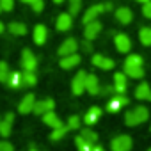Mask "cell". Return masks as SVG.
<instances>
[{
	"label": "cell",
	"instance_id": "obj_1",
	"mask_svg": "<svg viewBox=\"0 0 151 151\" xmlns=\"http://www.w3.org/2000/svg\"><path fill=\"white\" fill-rule=\"evenodd\" d=\"M149 119V110L146 107H135L132 110H128L124 114V123L128 126H137V124H142L144 121Z\"/></svg>",
	"mask_w": 151,
	"mask_h": 151
},
{
	"label": "cell",
	"instance_id": "obj_2",
	"mask_svg": "<svg viewBox=\"0 0 151 151\" xmlns=\"http://www.w3.org/2000/svg\"><path fill=\"white\" fill-rule=\"evenodd\" d=\"M132 146H133V140H132L130 135H117L110 142V149L112 151H130Z\"/></svg>",
	"mask_w": 151,
	"mask_h": 151
},
{
	"label": "cell",
	"instance_id": "obj_3",
	"mask_svg": "<svg viewBox=\"0 0 151 151\" xmlns=\"http://www.w3.org/2000/svg\"><path fill=\"white\" fill-rule=\"evenodd\" d=\"M86 80H87V73L86 71H78L75 75V78L71 82V91L75 96H80L86 91Z\"/></svg>",
	"mask_w": 151,
	"mask_h": 151
},
{
	"label": "cell",
	"instance_id": "obj_4",
	"mask_svg": "<svg viewBox=\"0 0 151 151\" xmlns=\"http://www.w3.org/2000/svg\"><path fill=\"white\" fill-rule=\"evenodd\" d=\"M78 50V41L75 37H68L66 41H62V45L59 46V55L60 57H68V55H73L77 53Z\"/></svg>",
	"mask_w": 151,
	"mask_h": 151
},
{
	"label": "cell",
	"instance_id": "obj_5",
	"mask_svg": "<svg viewBox=\"0 0 151 151\" xmlns=\"http://www.w3.org/2000/svg\"><path fill=\"white\" fill-rule=\"evenodd\" d=\"M22 66H23L25 71H34V69L37 68V57H36L29 48H25V50L22 52Z\"/></svg>",
	"mask_w": 151,
	"mask_h": 151
},
{
	"label": "cell",
	"instance_id": "obj_6",
	"mask_svg": "<svg viewBox=\"0 0 151 151\" xmlns=\"http://www.w3.org/2000/svg\"><path fill=\"white\" fill-rule=\"evenodd\" d=\"M128 103H130V100H128L124 94H116V96L109 98L107 110H109V112H117L121 107H124V105H128Z\"/></svg>",
	"mask_w": 151,
	"mask_h": 151
},
{
	"label": "cell",
	"instance_id": "obj_7",
	"mask_svg": "<svg viewBox=\"0 0 151 151\" xmlns=\"http://www.w3.org/2000/svg\"><path fill=\"white\" fill-rule=\"evenodd\" d=\"M114 45H116L117 52H121V53H128V52L132 50V39H130L126 34H116Z\"/></svg>",
	"mask_w": 151,
	"mask_h": 151
},
{
	"label": "cell",
	"instance_id": "obj_8",
	"mask_svg": "<svg viewBox=\"0 0 151 151\" xmlns=\"http://www.w3.org/2000/svg\"><path fill=\"white\" fill-rule=\"evenodd\" d=\"M34 107H36V98H34L32 93H29V94H25L23 100L20 101L18 112H20V114H30V112H34Z\"/></svg>",
	"mask_w": 151,
	"mask_h": 151
},
{
	"label": "cell",
	"instance_id": "obj_9",
	"mask_svg": "<svg viewBox=\"0 0 151 151\" xmlns=\"http://www.w3.org/2000/svg\"><path fill=\"white\" fill-rule=\"evenodd\" d=\"M103 11H107L105 9V6L103 4H98V6H93V7H89L87 11H86V14H84V18H82V22H84V25H87V23H91V22H94Z\"/></svg>",
	"mask_w": 151,
	"mask_h": 151
},
{
	"label": "cell",
	"instance_id": "obj_10",
	"mask_svg": "<svg viewBox=\"0 0 151 151\" xmlns=\"http://www.w3.org/2000/svg\"><path fill=\"white\" fill-rule=\"evenodd\" d=\"M101 23L98 22V20H94V22H91V23H87L86 25V29H84V36H86V39L87 41H93V39H96L98 37V34L101 32Z\"/></svg>",
	"mask_w": 151,
	"mask_h": 151
},
{
	"label": "cell",
	"instance_id": "obj_11",
	"mask_svg": "<svg viewBox=\"0 0 151 151\" xmlns=\"http://www.w3.org/2000/svg\"><path fill=\"white\" fill-rule=\"evenodd\" d=\"M55 107V101L52 98H45V100H37L36 101V107H34V114H41L45 116L46 112H52Z\"/></svg>",
	"mask_w": 151,
	"mask_h": 151
},
{
	"label": "cell",
	"instance_id": "obj_12",
	"mask_svg": "<svg viewBox=\"0 0 151 151\" xmlns=\"http://www.w3.org/2000/svg\"><path fill=\"white\" fill-rule=\"evenodd\" d=\"M93 64L96 68H100V69H112L116 66V62L110 57H105V55H100V53L93 55Z\"/></svg>",
	"mask_w": 151,
	"mask_h": 151
},
{
	"label": "cell",
	"instance_id": "obj_13",
	"mask_svg": "<svg viewBox=\"0 0 151 151\" xmlns=\"http://www.w3.org/2000/svg\"><path fill=\"white\" fill-rule=\"evenodd\" d=\"M86 91L89 94H100L101 93V86H100V80L96 75H87V80H86Z\"/></svg>",
	"mask_w": 151,
	"mask_h": 151
},
{
	"label": "cell",
	"instance_id": "obj_14",
	"mask_svg": "<svg viewBox=\"0 0 151 151\" xmlns=\"http://www.w3.org/2000/svg\"><path fill=\"white\" fill-rule=\"evenodd\" d=\"M57 30H60V32H64V30H69L71 29V25H73V16L69 14V13H60L59 14V18H57Z\"/></svg>",
	"mask_w": 151,
	"mask_h": 151
},
{
	"label": "cell",
	"instance_id": "obj_15",
	"mask_svg": "<svg viewBox=\"0 0 151 151\" xmlns=\"http://www.w3.org/2000/svg\"><path fill=\"white\" fill-rule=\"evenodd\" d=\"M126 73H116L114 75V89L116 94H124L126 93Z\"/></svg>",
	"mask_w": 151,
	"mask_h": 151
},
{
	"label": "cell",
	"instance_id": "obj_16",
	"mask_svg": "<svg viewBox=\"0 0 151 151\" xmlns=\"http://www.w3.org/2000/svg\"><path fill=\"white\" fill-rule=\"evenodd\" d=\"M82 60V57L78 53H73V55H68V57H60V68L62 69H73L75 66H78Z\"/></svg>",
	"mask_w": 151,
	"mask_h": 151
},
{
	"label": "cell",
	"instance_id": "obj_17",
	"mask_svg": "<svg viewBox=\"0 0 151 151\" xmlns=\"http://www.w3.org/2000/svg\"><path fill=\"white\" fill-rule=\"evenodd\" d=\"M116 20L119 22V23H123V25H128L132 20H133V13H132V9H128V7H119V9H116Z\"/></svg>",
	"mask_w": 151,
	"mask_h": 151
},
{
	"label": "cell",
	"instance_id": "obj_18",
	"mask_svg": "<svg viewBox=\"0 0 151 151\" xmlns=\"http://www.w3.org/2000/svg\"><path fill=\"white\" fill-rule=\"evenodd\" d=\"M14 121V114L13 112H7L6 117L2 119V123H0V135L2 137H9L11 135V124Z\"/></svg>",
	"mask_w": 151,
	"mask_h": 151
},
{
	"label": "cell",
	"instance_id": "obj_19",
	"mask_svg": "<svg viewBox=\"0 0 151 151\" xmlns=\"http://www.w3.org/2000/svg\"><path fill=\"white\" fill-rule=\"evenodd\" d=\"M135 98L144 100V101H151V87H149V84H146V82L139 84L137 89H135Z\"/></svg>",
	"mask_w": 151,
	"mask_h": 151
},
{
	"label": "cell",
	"instance_id": "obj_20",
	"mask_svg": "<svg viewBox=\"0 0 151 151\" xmlns=\"http://www.w3.org/2000/svg\"><path fill=\"white\" fill-rule=\"evenodd\" d=\"M32 36H34V43L36 45H45L46 36H48V30H46V27L43 23H39V25L34 27V34Z\"/></svg>",
	"mask_w": 151,
	"mask_h": 151
},
{
	"label": "cell",
	"instance_id": "obj_21",
	"mask_svg": "<svg viewBox=\"0 0 151 151\" xmlns=\"http://www.w3.org/2000/svg\"><path fill=\"white\" fill-rule=\"evenodd\" d=\"M43 123L46 124V126H50V128H60V126H64L62 124V121L59 119V116L57 114H53V110L52 112H46L45 116H43Z\"/></svg>",
	"mask_w": 151,
	"mask_h": 151
},
{
	"label": "cell",
	"instance_id": "obj_22",
	"mask_svg": "<svg viewBox=\"0 0 151 151\" xmlns=\"http://www.w3.org/2000/svg\"><path fill=\"white\" fill-rule=\"evenodd\" d=\"M100 117H101V109H100V107H91V109L87 110V114H86L84 121H86V124H87V126H91V124H94Z\"/></svg>",
	"mask_w": 151,
	"mask_h": 151
},
{
	"label": "cell",
	"instance_id": "obj_23",
	"mask_svg": "<svg viewBox=\"0 0 151 151\" xmlns=\"http://www.w3.org/2000/svg\"><path fill=\"white\" fill-rule=\"evenodd\" d=\"M7 86L13 89H18L20 86H23V73L20 71H11V77L7 80Z\"/></svg>",
	"mask_w": 151,
	"mask_h": 151
},
{
	"label": "cell",
	"instance_id": "obj_24",
	"mask_svg": "<svg viewBox=\"0 0 151 151\" xmlns=\"http://www.w3.org/2000/svg\"><path fill=\"white\" fill-rule=\"evenodd\" d=\"M7 29H9V32H11L13 36H25V34H27L25 23H20V22H11Z\"/></svg>",
	"mask_w": 151,
	"mask_h": 151
},
{
	"label": "cell",
	"instance_id": "obj_25",
	"mask_svg": "<svg viewBox=\"0 0 151 151\" xmlns=\"http://www.w3.org/2000/svg\"><path fill=\"white\" fill-rule=\"evenodd\" d=\"M124 68H142V57L137 53H132L124 60Z\"/></svg>",
	"mask_w": 151,
	"mask_h": 151
},
{
	"label": "cell",
	"instance_id": "obj_26",
	"mask_svg": "<svg viewBox=\"0 0 151 151\" xmlns=\"http://www.w3.org/2000/svg\"><path fill=\"white\" fill-rule=\"evenodd\" d=\"M139 39L144 46H151V27H142L139 30Z\"/></svg>",
	"mask_w": 151,
	"mask_h": 151
},
{
	"label": "cell",
	"instance_id": "obj_27",
	"mask_svg": "<svg viewBox=\"0 0 151 151\" xmlns=\"http://www.w3.org/2000/svg\"><path fill=\"white\" fill-rule=\"evenodd\" d=\"M75 144H77V149L78 151H94V144H91V142H87L84 137H77L75 139Z\"/></svg>",
	"mask_w": 151,
	"mask_h": 151
},
{
	"label": "cell",
	"instance_id": "obj_28",
	"mask_svg": "<svg viewBox=\"0 0 151 151\" xmlns=\"http://www.w3.org/2000/svg\"><path fill=\"white\" fill-rule=\"evenodd\" d=\"M9 77H11V69H9V64H7V62H4V60H0V82L7 84Z\"/></svg>",
	"mask_w": 151,
	"mask_h": 151
},
{
	"label": "cell",
	"instance_id": "obj_29",
	"mask_svg": "<svg viewBox=\"0 0 151 151\" xmlns=\"http://www.w3.org/2000/svg\"><path fill=\"white\" fill-rule=\"evenodd\" d=\"M36 82H37V77L34 71H23V86L25 87H32V86H36Z\"/></svg>",
	"mask_w": 151,
	"mask_h": 151
},
{
	"label": "cell",
	"instance_id": "obj_30",
	"mask_svg": "<svg viewBox=\"0 0 151 151\" xmlns=\"http://www.w3.org/2000/svg\"><path fill=\"white\" fill-rule=\"evenodd\" d=\"M68 130H69V126H68V124H66V126H60V128L52 130V133H50V140H60V139L68 133Z\"/></svg>",
	"mask_w": 151,
	"mask_h": 151
},
{
	"label": "cell",
	"instance_id": "obj_31",
	"mask_svg": "<svg viewBox=\"0 0 151 151\" xmlns=\"http://www.w3.org/2000/svg\"><path fill=\"white\" fill-rule=\"evenodd\" d=\"M80 137H84L87 142H91V144H96L98 142V135H96V132H93L91 128H84L82 132H80Z\"/></svg>",
	"mask_w": 151,
	"mask_h": 151
},
{
	"label": "cell",
	"instance_id": "obj_32",
	"mask_svg": "<svg viewBox=\"0 0 151 151\" xmlns=\"http://www.w3.org/2000/svg\"><path fill=\"white\" fill-rule=\"evenodd\" d=\"M123 71L130 78H142L144 77V68H124Z\"/></svg>",
	"mask_w": 151,
	"mask_h": 151
},
{
	"label": "cell",
	"instance_id": "obj_33",
	"mask_svg": "<svg viewBox=\"0 0 151 151\" xmlns=\"http://www.w3.org/2000/svg\"><path fill=\"white\" fill-rule=\"evenodd\" d=\"M68 2H69V14L75 16L82 7V0H68Z\"/></svg>",
	"mask_w": 151,
	"mask_h": 151
},
{
	"label": "cell",
	"instance_id": "obj_34",
	"mask_svg": "<svg viewBox=\"0 0 151 151\" xmlns=\"http://www.w3.org/2000/svg\"><path fill=\"white\" fill-rule=\"evenodd\" d=\"M68 126H69V130L80 128V117H78V116H71V117L68 119Z\"/></svg>",
	"mask_w": 151,
	"mask_h": 151
},
{
	"label": "cell",
	"instance_id": "obj_35",
	"mask_svg": "<svg viewBox=\"0 0 151 151\" xmlns=\"http://www.w3.org/2000/svg\"><path fill=\"white\" fill-rule=\"evenodd\" d=\"M0 7H2V11H13L14 7V0H0Z\"/></svg>",
	"mask_w": 151,
	"mask_h": 151
},
{
	"label": "cell",
	"instance_id": "obj_36",
	"mask_svg": "<svg viewBox=\"0 0 151 151\" xmlns=\"http://www.w3.org/2000/svg\"><path fill=\"white\" fill-rule=\"evenodd\" d=\"M30 7H32V11H36V13H41V11L45 9V2H43V0H32Z\"/></svg>",
	"mask_w": 151,
	"mask_h": 151
},
{
	"label": "cell",
	"instance_id": "obj_37",
	"mask_svg": "<svg viewBox=\"0 0 151 151\" xmlns=\"http://www.w3.org/2000/svg\"><path fill=\"white\" fill-rule=\"evenodd\" d=\"M142 14H144L147 20H151V2L142 4Z\"/></svg>",
	"mask_w": 151,
	"mask_h": 151
},
{
	"label": "cell",
	"instance_id": "obj_38",
	"mask_svg": "<svg viewBox=\"0 0 151 151\" xmlns=\"http://www.w3.org/2000/svg\"><path fill=\"white\" fill-rule=\"evenodd\" d=\"M0 151H14V147L7 140H0Z\"/></svg>",
	"mask_w": 151,
	"mask_h": 151
},
{
	"label": "cell",
	"instance_id": "obj_39",
	"mask_svg": "<svg viewBox=\"0 0 151 151\" xmlns=\"http://www.w3.org/2000/svg\"><path fill=\"white\" fill-rule=\"evenodd\" d=\"M82 48H84V52H91V50H93V45H91V43L86 39V41L82 43Z\"/></svg>",
	"mask_w": 151,
	"mask_h": 151
},
{
	"label": "cell",
	"instance_id": "obj_40",
	"mask_svg": "<svg viewBox=\"0 0 151 151\" xmlns=\"http://www.w3.org/2000/svg\"><path fill=\"white\" fill-rule=\"evenodd\" d=\"M4 30H6V27H4V23H2V22H0V34H2Z\"/></svg>",
	"mask_w": 151,
	"mask_h": 151
},
{
	"label": "cell",
	"instance_id": "obj_41",
	"mask_svg": "<svg viewBox=\"0 0 151 151\" xmlns=\"http://www.w3.org/2000/svg\"><path fill=\"white\" fill-rule=\"evenodd\" d=\"M105 9H107V11H110V9H112V4H110V2H109V4H105Z\"/></svg>",
	"mask_w": 151,
	"mask_h": 151
},
{
	"label": "cell",
	"instance_id": "obj_42",
	"mask_svg": "<svg viewBox=\"0 0 151 151\" xmlns=\"http://www.w3.org/2000/svg\"><path fill=\"white\" fill-rule=\"evenodd\" d=\"M94 151H105L103 147H100V146H94Z\"/></svg>",
	"mask_w": 151,
	"mask_h": 151
},
{
	"label": "cell",
	"instance_id": "obj_43",
	"mask_svg": "<svg viewBox=\"0 0 151 151\" xmlns=\"http://www.w3.org/2000/svg\"><path fill=\"white\" fill-rule=\"evenodd\" d=\"M137 2H140V4H146V2H151V0H137Z\"/></svg>",
	"mask_w": 151,
	"mask_h": 151
},
{
	"label": "cell",
	"instance_id": "obj_44",
	"mask_svg": "<svg viewBox=\"0 0 151 151\" xmlns=\"http://www.w3.org/2000/svg\"><path fill=\"white\" fill-rule=\"evenodd\" d=\"M23 4H32V0H22Z\"/></svg>",
	"mask_w": 151,
	"mask_h": 151
},
{
	"label": "cell",
	"instance_id": "obj_45",
	"mask_svg": "<svg viewBox=\"0 0 151 151\" xmlns=\"http://www.w3.org/2000/svg\"><path fill=\"white\" fill-rule=\"evenodd\" d=\"M53 2H55V4H60V2H64V0H53Z\"/></svg>",
	"mask_w": 151,
	"mask_h": 151
},
{
	"label": "cell",
	"instance_id": "obj_46",
	"mask_svg": "<svg viewBox=\"0 0 151 151\" xmlns=\"http://www.w3.org/2000/svg\"><path fill=\"white\" fill-rule=\"evenodd\" d=\"M30 151H39V149H36V147H34V146H32V147H30Z\"/></svg>",
	"mask_w": 151,
	"mask_h": 151
},
{
	"label": "cell",
	"instance_id": "obj_47",
	"mask_svg": "<svg viewBox=\"0 0 151 151\" xmlns=\"http://www.w3.org/2000/svg\"><path fill=\"white\" fill-rule=\"evenodd\" d=\"M0 13H2V7H0Z\"/></svg>",
	"mask_w": 151,
	"mask_h": 151
},
{
	"label": "cell",
	"instance_id": "obj_48",
	"mask_svg": "<svg viewBox=\"0 0 151 151\" xmlns=\"http://www.w3.org/2000/svg\"><path fill=\"white\" fill-rule=\"evenodd\" d=\"M147 151H151V147H149V149H147Z\"/></svg>",
	"mask_w": 151,
	"mask_h": 151
},
{
	"label": "cell",
	"instance_id": "obj_49",
	"mask_svg": "<svg viewBox=\"0 0 151 151\" xmlns=\"http://www.w3.org/2000/svg\"><path fill=\"white\" fill-rule=\"evenodd\" d=\"M0 123H2V119H0Z\"/></svg>",
	"mask_w": 151,
	"mask_h": 151
}]
</instances>
